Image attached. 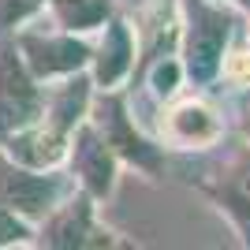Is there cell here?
Returning <instances> with one entry per match:
<instances>
[{
    "label": "cell",
    "instance_id": "52a82bcc",
    "mask_svg": "<svg viewBox=\"0 0 250 250\" xmlns=\"http://www.w3.org/2000/svg\"><path fill=\"white\" fill-rule=\"evenodd\" d=\"M67 149H71V172L79 176L83 190L90 198H104L116 183V153L104 146V138L90 124H79L67 135Z\"/></svg>",
    "mask_w": 250,
    "mask_h": 250
},
{
    "label": "cell",
    "instance_id": "3957f363",
    "mask_svg": "<svg viewBox=\"0 0 250 250\" xmlns=\"http://www.w3.org/2000/svg\"><path fill=\"white\" fill-rule=\"evenodd\" d=\"M67 194V179L42 176V168H26L0 153V202L22 220H42Z\"/></svg>",
    "mask_w": 250,
    "mask_h": 250
},
{
    "label": "cell",
    "instance_id": "ac0fdd59",
    "mask_svg": "<svg viewBox=\"0 0 250 250\" xmlns=\"http://www.w3.org/2000/svg\"><path fill=\"white\" fill-rule=\"evenodd\" d=\"M239 4H243V8H250V0H239Z\"/></svg>",
    "mask_w": 250,
    "mask_h": 250
},
{
    "label": "cell",
    "instance_id": "5b68a950",
    "mask_svg": "<svg viewBox=\"0 0 250 250\" xmlns=\"http://www.w3.org/2000/svg\"><path fill=\"white\" fill-rule=\"evenodd\" d=\"M15 49H19L22 63L34 79H56V75H67L71 71H83L90 63V45L79 42L75 34H38V30H22L11 38Z\"/></svg>",
    "mask_w": 250,
    "mask_h": 250
},
{
    "label": "cell",
    "instance_id": "6da1fadb",
    "mask_svg": "<svg viewBox=\"0 0 250 250\" xmlns=\"http://www.w3.org/2000/svg\"><path fill=\"white\" fill-rule=\"evenodd\" d=\"M190 26H187V60L183 71L198 86L213 83L224 60V45L231 38V15L224 8H213L209 0H187Z\"/></svg>",
    "mask_w": 250,
    "mask_h": 250
},
{
    "label": "cell",
    "instance_id": "30bf717a",
    "mask_svg": "<svg viewBox=\"0 0 250 250\" xmlns=\"http://www.w3.org/2000/svg\"><path fill=\"white\" fill-rule=\"evenodd\" d=\"M104 26V38L97 45V52H90V60H94V79L101 90H112L127 71H131V56H135V42H131V30H127L124 19H108L101 22Z\"/></svg>",
    "mask_w": 250,
    "mask_h": 250
},
{
    "label": "cell",
    "instance_id": "8fae6325",
    "mask_svg": "<svg viewBox=\"0 0 250 250\" xmlns=\"http://www.w3.org/2000/svg\"><path fill=\"white\" fill-rule=\"evenodd\" d=\"M86 108H90V79L79 71L67 75V83L52 86L49 94H42V120L56 127L60 135H71L83 124Z\"/></svg>",
    "mask_w": 250,
    "mask_h": 250
},
{
    "label": "cell",
    "instance_id": "2e32d148",
    "mask_svg": "<svg viewBox=\"0 0 250 250\" xmlns=\"http://www.w3.org/2000/svg\"><path fill=\"white\" fill-rule=\"evenodd\" d=\"M183 75V67H179L176 60H165V63H157V71H153V90L161 97H168L172 90H176V79Z\"/></svg>",
    "mask_w": 250,
    "mask_h": 250
},
{
    "label": "cell",
    "instance_id": "5bb4252c",
    "mask_svg": "<svg viewBox=\"0 0 250 250\" xmlns=\"http://www.w3.org/2000/svg\"><path fill=\"white\" fill-rule=\"evenodd\" d=\"M176 124H187L183 138H209L213 131H217V124H213V116H209L206 108H194V104H187V108H179V112H176Z\"/></svg>",
    "mask_w": 250,
    "mask_h": 250
},
{
    "label": "cell",
    "instance_id": "8992f818",
    "mask_svg": "<svg viewBox=\"0 0 250 250\" xmlns=\"http://www.w3.org/2000/svg\"><path fill=\"white\" fill-rule=\"evenodd\" d=\"M42 224V247H112L108 231H97L94 224V198L79 190L67 202H56V206L45 213Z\"/></svg>",
    "mask_w": 250,
    "mask_h": 250
},
{
    "label": "cell",
    "instance_id": "4fadbf2b",
    "mask_svg": "<svg viewBox=\"0 0 250 250\" xmlns=\"http://www.w3.org/2000/svg\"><path fill=\"white\" fill-rule=\"evenodd\" d=\"M45 0H0V34L15 30L19 22H26Z\"/></svg>",
    "mask_w": 250,
    "mask_h": 250
},
{
    "label": "cell",
    "instance_id": "e0dca14e",
    "mask_svg": "<svg viewBox=\"0 0 250 250\" xmlns=\"http://www.w3.org/2000/svg\"><path fill=\"white\" fill-rule=\"evenodd\" d=\"M243 131L250 135V94L243 97Z\"/></svg>",
    "mask_w": 250,
    "mask_h": 250
},
{
    "label": "cell",
    "instance_id": "9a60e30c",
    "mask_svg": "<svg viewBox=\"0 0 250 250\" xmlns=\"http://www.w3.org/2000/svg\"><path fill=\"white\" fill-rule=\"evenodd\" d=\"M30 235V224L22 217H15L4 202H0V247H8V243H22Z\"/></svg>",
    "mask_w": 250,
    "mask_h": 250
},
{
    "label": "cell",
    "instance_id": "7a4b0ae2",
    "mask_svg": "<svg viewBox=\"0 0 250 250\" xmlns=\"http://www.w3.org/2000/svg\"><path fill=\"white\" fill-rule=\"evenodd\" d=\"M42 116V86L26 71L11 38H0V142Z\"/></svg>",
    "mask_w": 250,
    "mask_h": 250
},
{
    "label": "cell",
    "instance_id": "277c9868",
    "mask_svg": "<svg viewBox=\"0 0 250 250\" xmlns=\"http://www.w3.org/2000/svg\"><path fill=\"white\" fill-rule=\"evenodd\" d=\"M90 127L104 138V146L112 149L116 157L138 165L142 172H161V149L135 131L131 116H127V101L120 94L104 90V94L97 97L94 101V116H90Z\"/></svg>",
    "mask_w": 250,
    "mask_h": 250
},
{
    "label": "cell",
    "instance_id": "7c38bea8",
    "mask_svg": "<svg viewBox=\"0 0 250 250\" xmlns=\"http://www.w3.org/2000/svg\"><path fill=\"white\" fill-rule=\"evenodd\" d=\"M49 8H52V19L60 22V30L83 34L101 26L112 15V0H49Z\"/></svg>",
    "mask_w": 250,
    "mask_h": 250
},
{
    "label": "cell",
    "instance_id": "ba28073f",
    "mask_svg": "<svg viewBox=\"0 0 250 250\" xmlns=\"http://www.w3.org/2000/svg\"><path fill=\"white\" fill-rule=\"evenodd\" d=\"M0 146H4V153H8L11 161H19V165H26V168H42L45 172V168H52L63 153H67V135H60L56 127H49L42 116H38L34 124L11 131Z\"/></svg>",
    "mask_w": 250,
    "mask_h": 250
},
{
    "label": "cell",
    "instance_id": "9c48e42d",
    "mask_svg": "<svg viewBox=\"0 0 250 250\" xmlns=\"http://www.w3.org/2000/svg\"><path fill=\"white\" fill-rule=\"evenodd\" d=\"M202 187L220 202V209L235 220V228L250 243V153L231 157L228 165L217 172V179H206Z\"/></svg>",
    "mask_w": 250,
    "mask_h": 250
}]
</instances>
